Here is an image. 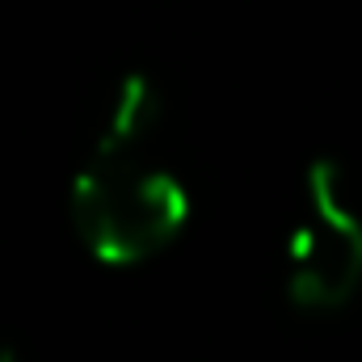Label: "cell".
<instances>
[{"label":"cell","mask_w":362,"mask_h":362,"mask_svg":"<svg viewBox=\"0 0 362 362\" xmlns=\"http://www.w3.org/2000/svg\"><path fill=\"white\" fill-rule=\"evenodd\" d=\"M72 228L101 266H139L165 253L189 223V189L139 152H93L68 194Z\"/></svg>","instance_id":"6da1fadb"},{"label":"cell","mask_w":362,"mask_h":362,"mask_svg":"<svg viewBox=\"0 0 362 362\" xmlns=\"http://www.w3.org/2000/svg\"><path fill=\"white\" fill-rule=\"evenodd\" d=\"M282 286L299 312H341L362 291V219L341 165L329 156L312 160L303 173Z\"/></svg>","instance_id":"7a4b0ae2"},{"label":"cell","mask_w":362,"mask_h":362,"mask_svg":"<svg viewBox=\"0 0 362 362\" xmlns=\"http://www.w3.org/2000/svg\"><path fill=\"white\" fill-rule=\"evenodd\" d=\"M160 114H165V101H160V89L152 85V76L127 72V76L114 85L110 101H105V114H101L93 152H105V156L144 152V144L152 139Z\"/></svg>","instance_id":"3957f363"},{"label":"cell","mask_w":362,"mask_h":362,"mask_svg":"<svg viewBox=\"0 0 362 362\" xmlns=\"http://www.w3.org/2000/svg\"><path fill=\"white\" fill-rule=\"evenodd\" d=\"M0 362H21V358H17L13 350H4V354H0Z\"/></svg>","instance_id":"277c9868"}]
</instances>
